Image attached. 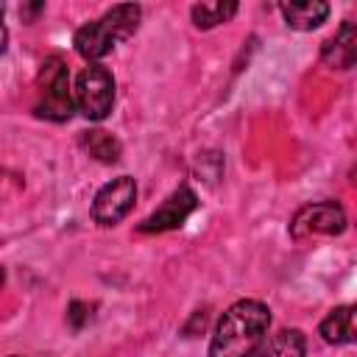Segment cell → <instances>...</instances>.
<instances>
[{"label": "cell", "instance_id": "6da1fadb", "mask_svg": "<svg viewBox=\"0 0 357 357\" xmlns=\"http://www.w3.org/2000/svg\"><path fill=\"white\" fill-rule=\"evenodd\" d=\"M271 326V310L262 301H234L215 326L206 357H251Z\"/></svg>", "mask_w": 357, "mask_h": 357}, {"label": "cell", "instance_id": "7a4b0ae2", "mask_svg": "<svg viewBox=\"0 0 357 357\" xmlns=\"http://www.w3.org/2000/svg\"><path fill=\"white\" fill-rule=\"evenodd\" d=\"M139 17H142V8L134 3L112 6L103 17L86 22L75 31V36H73L75 53L86 61H98V59L109 56L117 42L128 39L139 28Z\"/></svg>", "mask_w": 357, "mask_h": 357}, {"label": "cell", "instance_id": "3957f363", "mask_svg": "<svg viewBox=\"0 0 357 357\" xmlns=\"http://www.w3.org/2000/svg\"><path fill=\"white\" fill-rule=\"evenodd\" d=\"M75 109V92H70V73L59 56H50L42 64L36 78V106L33 112L45 120L64 123Z\"/></svg>", "mask_w": 357, "mask_h": 357}, {"label": "cell", "instance_id": "277c9868", "mask_svg": "<svg viewBox=\"0 0 357 357\" xmlns=\"http://www.w3.org/2000/svg\"><path fill=\"white\" fill-rule=\"evenodd\" d=\"M75 106L86 120L109 117L114 106V78L103 64H89L75 78Z\"/></svg>", "mask_w": 357, "mask_h": 357}, {"label": "cell", "instance_id": "5b68a950", "mask_svg": "<svg viewBox=\"0 0 357 357\" xmlns=\"http://www.w3.org/2000/svg\"><path fill=\"white\" fill-rule=\"evenodd\" d=\"M343 229H346V212L335 201H318L301 206L287 226L293 240H307L315 234H343Z\"/></svg>", "mask_w": 357, "mask_h": 357}, {"label": "cell", "instance_id": "8992f818", "mask_svg": "<svg viewBox=\"0 0 357 357\" xmlns=\"http://www.w3.org/2000/svg\"><path fill=\"white\" fill-rule=\"evenodd\" d=\"M137 201V181L131 176H117L95 192L92 218L100 226H117Z\"/></svg>", "mask_w": 357, "mask_h": 357}, {"label": "cell", "instance_id": "52a82bcc", "mask_svg": "<svg viewBox=\"0 0 357 357\" xmlns=\"http://www.w3.org/2000/svg\"><path fill=\"white\" fill-rule=\"evenodd\" d=\"M195 206H198V195L187 187V184H181L178 190H173L165 201H162V206L159 209H153L137 229L142 231V234H153V231H170V229H178L192 212H195Z\"/></svg>", "mask_w": 357, "mask_h": 357}, {"label": "cell", "instance_id": "ba28073f", "mask_svg": "<svg viewBox=\"0 0 357 357\" xmlns=\"http://www.w3.org/2000/svg\"><path fill=\"white\" fill-rule=\"evenodd\" d=\"M321 61L329 70L357 67V22H351V20L340 22V28L321 45Z\"/></svg>", "mask_w": 357, "mask_h": 357}, {"label": "cell", "instance_id": "9c48e42d", "mask_svg": "<svg viewBox=\"0 0 357 357\" xmlns=\"http://www.w3.org/2000/svg\"><path fill=\"white\" fill-rule=\"evenodd\" d=\"M318 335L335 346L357 343V304H340L329 310L326 318L318 324Z\"/></svg>", "mask_w": 357, "mask_h": 357}, {"label": "cell", "instance_id": "30bf717a", "mask_svg": "<svg viewBox=\"0 0 357 357\" xmlns=\"http://www.w3.org/2000/svg\"><path fill=\"white\" fill-rule=\"evenodd\" d=\"M279 11H282L284 22L293 31H315L318 25L326 22L329 3H321V0H296V3H282Z\"/></svg>", "mask_w": 357, "mask_h": 357}, {"label": "cell", "instance_id": "8fae6325", "mask_svg": "<svg viewBox=\"0 0 357 357\" xmlns=\"http://www.w3.org/2000/svg\"><path fill=\"white\" fill-rule=\"evenodd\" d=\"M307 340L301 329H279L268 340L259 343V349L251 357H304Z\"/></svg>", "mask_w": 357, "mask_h": 357}, {"label": "cell", "instance_id": "7c38bea8", "mask_svg": "<svg viewBox=\"0 0 357 357\" xmlns=\"http://www.w3.org/2000/svg\"><path fill=\"white\" fill-rule=\"evenodd\" d=\"M78 142H81V148H84L92 159H98V162H103V165L117 162V159H120V153H123L120 139H117V137H112L109 131H100V128L84 131Z\"/></svg>", "mask_w": 357, "mask_h": 357}, {"label": "cell", "instance_id": "4fadbf2b", "mask_svg": "<svg viewBox=\"0 0 357 357\" xmlns=\"http://www.w3.org/2000/svg\"><path fill=\"white\" fill-rule=\"evenodd\" d=\"M234 11H237V3H223V0H218V3H195L192 6V22H195V28H215V25H220V22H229L231 17H234Z\"/></svg>", "mask_w": 357, "mask_h": 357}, {"label": "cell", "instance_id": "5bb4252c", "mask_svg": "<svg viewBox=\"0 0 357 357\" xmlns=\"http://www.w3.org/2000/svg\"><path fill=\"white\" fill-rule=\"evenodd\" d=\"M89 318H92V304H86V301H70V307H67V324L73 329H81Z\"/></svg>", "mask_w": 357, "mask_h": 357}, {"label": "cell", "instance_id": "9a60e30c", "mask_svg": "<svg viewBox=\"0 0 357 357\" xmlns=\"http://www.w3.org/2000/svg\"><path fill=\"white\" fill-rule=\"evenodd\" d=\"M42 11H45V3H31V6H22V8H20V17H22L25 22H33V17L42 14Z\"/></svg>", "mask_w": 357, "mask_h": 357}, {"label": "cell", "instance_id": "2e32d148", "mask_svg": "<svg viewBox=\"0 0 357 357\" xmlns=\"http://www.w3.org/2000/svg\"><path fill=\"white\" fill-rule=\"evenodd\" d=\"M8 357H17V354H8Z\"/></svg>", "mask_w": 357, "mask_h": 357}]
</instances>
